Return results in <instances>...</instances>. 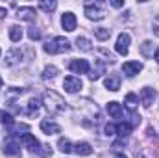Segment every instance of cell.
<instances>
[{
	"label": "cell",
	"mask_w": 159,
	"mask_h": 158,
	"mask_svg": "<svg viewBox=\"0 0 159 158\" xmlns=\"http://www.w3.org/2000/svg\"><path fill=\"white\" fill-rule=\"evenodd\" d=\"M44 104H46V108H48L50 114H61V112L67 110V102L56 91H46L44 93Z\"/></svg>",
	"instance_id": "obj_1"
},
{
	"label": "cell",
	"mask_w": 159,
	"mask_h": 158,
	"mask_svg": "<svg viewBox=\"0 0 159 158\" xmlns=\"http://www.w3.org/2000/svg\"><path fill=\"white\" fill-rule=\"evenodd\" d=\"M69 50H70V43L65 37H54V39L44 43L46 54H61V52H69Z\"/></svg>",
	"instance_id": "obj_2"
},
{
	"label": "cell",
	"mask_w": 159,
	"mask_h": 158,
	"mask_svg": "<svg viewBox=\"0 0 159 158\" xmlns=\"http://www.w3.org/2000/svg\"><path fill=\"white\" fill-rule=\"evenodd\" d=\"M85 15L91 21H102L106 17V6L102 2H91L85 6Z\"/></svg>",
	"instance_id": "obj_3"
},
{
	"label": "cell",
	"mask_w": 159,
	"mask_h": 158,
	"mask_svg": "<svg viewBox=\"0 0 159 158\" xmlns=\"http://www.w3.org/2000/svg\"><path fill=\"white\" fill-rule=\"evenodd\" d=\"M2 151H4L6 155H9V156H19V155H20V143H19L15 138H7V140L4 141Z\"/></svg>",
	"instance_id": "obj_4"
},
{
	"label": "cell",
	"mask_w": 159,
	"mask_h": 158,
	"mask_svg": "<svg viewBox=\"0 0 159 158\" xmlns=\"http://www.w3.org/2000/svg\"><path fill=\"white\" fill-rule=\"evenodd\" d=\"M69 69H70L72 73H76V75H87V73L91 71L87 60H72V62L69 63Z\"/></svg>",
	"instance_id": "obj_5"
},
{
	"label": "cell",
	"mask_w": 159,
	"mask_h": 158,
	"mask_svg": "<svg viewBox=\"0 0 159 158\" xmlns=\"http://www.w3.org/2000/svg\"><path fill=\"white\" fill-rule=\"evenodd\" d=\"M115 48H117V52H119L120 56H126V54L129 52V34L122 32L119 37H117V45H115Z\"/></svg>",
	"instance_id": "obj_6"
},
{
	"label": "cell",
	"mask_w": 159,
	"mask_h": 158,
	"mask_svg": "<svg viewBox=\"0 0 159 158\" xmlns=\"http://www.w3.org/2000/svg\"><path fill=\"white\" fill-rule=\"evenodd\" d=\"M61 26H63L65 32H74V30H76V15L70 13V11L63 13V17H61Z\"/></svg>",
	"instance_id": "obj_7"
},
{
	"label": "cell",
	"mask_w": 159,
	"mask_h": 158,
	"mask_svg": "<svg viewBox=\"0 0 159 158\" xmlns=\"http://www.w3.org/2000/svg\"><path fill=\"white\" fill-rule=\"evenodd\" d=\"M122 71H124L126 77H135L143 71V63L141 62H126L122 65Z\"/></svg>",
	"instance_id": "obj_8"
},
{
	"label": "cell",
	"mask_w": 159,
	"mask_h": 158,
	"mask_svg": "<svg viewBox=\"0 0 159 158\" xmlns=\"http://www.w3.org/2000/svg\"><path fill=\"white\" fill-rule=\"evenodd\" d=\"M154 99H156V89L152 87H143L141 89V102L144 108H150L154 104Z\"/></svg>",
	"instance_id": "obj_9"
},
{
	"label": "cell",
	"mask_w": 159,
	"mask_h": 158,
	"mask_svg": "<svg viewBox=\"0 0 159 158\" xmlns=\"http://www.w3.org/2000/svg\"><path fill=\"white\" fill-rule=\"evenodd\" d=\"M81 80L76 78V77H67V78L63 80V87H65V91H69V93H76L81 89Z\"/></svg>",
	"instance_id": "obj_10"
},
{
	"label": "cell",
	"mask_w": 159,
	"mask_h": 158,
	"mask_svg": "<svg viewBox=\"0 0 159 158\" xmlns=\"http://www.w3.org/2000/svg\"><path fill=\"white\" fill-rule=\"evenodd\" d=\"M41 130L44 134L52 136V134H59L61 132V126L56 125V123H52V121H48V119H44V121H41Z\"/></svg>",
	"instance_id": "obj_11"
},
{
	"label": "cell",
	"mask_w": 159,
	"mask_h": 158,
	"mask_svg": "<svg viewBox=\"0 0 159 158\" xmlns=\"http://www.w3.org/2000/svg\"><path fill=\"white\" fill-rule=\"evenodd\" d=\"M20 141L24 143V147L26 149H30V151H39V141L35 140V136H32V134H22L20 136Z\"/></svg>",
	"instance_id": "obj_12"
},
{
	"label": "cell",
	"mask_w": 159,
	"mask_h": 158,
	"mask_svg": "<svg viewBox=\"0 0 159 158\" xmlns=\"http://www.w3.org/2000/svg\"><path fill=\"white\" fill-rule=\"evenodd\" d=\"M20 60H22V50H20V48H11V50L6 54V63H7V65H17Z\"/></svg>",
	"instance_id": "obj_13"
},
{
	"label": "cell",
	"mask_w": 159,
	"mask_h": 158,
	"mask_svg": "<svg viewBox=\"0 0 159 158\" xmlns=\"http://www.w3.org/2000/svg\"><path fill=\"white\" fill-rule=\"evenodd\" d=\"M41 110V104L37 99H30L28 101V104H26V110H24V114L28 116V117H35L37 114H39Z\"/></svg>",
	"instance_id": "obj_14"
},
{
	"label": "cell",
	"mask_w": 159,
	"mask_h": 158,
	"mask_svg": "<svg viewBox=\"0 0 159 158\" xmlns=\"http://www.w3.org/2000/svg\"><path fill=\"white\" fill-rule=\"evenodd\" d=\"M17 17L22 19V21H35V9L34 7H19L17 11Z\"/></svg>",
	"instance_id": "obj_15"
},
{
	"label": "cell",
	"mask_w": 159,
	"mask_h": 158,
	"mask_svg": "<svg viewBox=\"0 0 159 158\" xmlns=\"http://www.w3.org/2000/svg\"><path fill=\"white\" fill-rule=\"evenodd\" d=\"M72 151H74L78 156H89V155L93 153V147H91L89 143L81 141V143H76V145H72Z\"/></svg>",
	"instance_id": "obj_16"
},
{
	"label": "cell",
	"mask_w": 159,
	"mask_h": 158,
	"mask_svg": "<svg viewBox=\"0 0 159 158\" xmlns=\"http://www.w3.org/2000/svg\"><path fill=\"white\" fill-rule=\"evenodd\" d=\"M104 84H106V87L109 89V91H119L120 87V78L117 75H109L107 78L104 80Z\"/></svg>",
	"instance_id": "obj_17"
},
{
	"label": "cell",
	"mask_w": 159,
	"mask_h": 158,
	"mask_svg": "<svg viewBox=\"0 0 159 158\" xmlns=\"http://www.w3.org/2000/svg\"><path fill=\"white\" fill-rule=\"evenodd\" d=\"M107 114L111 116V117H115V119H119V117H122V106H120L119 102H109L107 104Z\"/></svg>",
	"instance_id": "obj_18"
},
{
	"label": "cell",
	"mask_w": 159,
	"mask_h": 158,
	"mask_svg": "<svg viewBox=\"0 0 159 158\" xmlns=\"http://www.w3.org/2000/svg\"><path fill=\"white\" fill-rule=\"evenodd\" d=\"M124 104H126V108H128L129 112H135V108H137V104H139V99H137V95H135V93H128V95H126V101H124Z\"/></svg>",
	"instance_id": "obj_19"
},
{
	"label": "cell",
	"mask_w": 159,
	"mask_h": 158,
	"mask_svg": "<svg viewBox=\"0 0 159 158\" xmlns=\"http://www.w3.org/2000/svg\"><path fill=\"white\" fill-rule=\"evenodd\" d=\"M141 54L146 56V58L154 56V43H152V41H144V43L141 45Z\"/></svg>",
	"instance_id": "obj_20"
},
{
	"label": "cell",
	"mask_w": 159,
	"mask_h": 158,
	"mask_svg": "<svg viewBox=\"0 0 159 158\" xmlns=\"http://www.w3.org/2000/svg\"><path fill=\"white\" fill-rule=\"evenodd\" d=\"M57 147H59V151H61V153H65V155H69V153L72 151V143H70L67 138H59Z\"/></svg>",
	"instance_id": "obj_21"
},
{
	"label": "cell",
	"mask_w": 159,
	"mask_h": 158,
	"mask_svg": "<svg viewBox=\"0 0 159 158\" xmlns=\"http://www.w3.org/2000/svg\"><path fill=\"white\" fill-rule=\"evenodd\" d=\"M9 39L15 41V43L22 39V28L20 26H11L9 28Z\"/></svg>",
	"instance_id": "obj_22"
},
{
	"label": "cell",
	"mask_w": 159,
	"mask_h": 158,
	"mask_svg": "<svg viewBox=\"0 0 159 158\" xmlns=\"http://www.w3.org/2000/svg\"><path fill=\"white\" fill-rule=\"evenodd\" d=\"M0 123H2V125H6L7 128H9V126H13V117H11V114H7L6 110H0Z\"/></svg>",
	"instance_id": "obj_23"
},
{
	"label": "cell",
	"mask_w": 159,
	"mask_h": 158,
	"mask_svg": "<svg viewBox=\"0 0 159 158\" xmlns=\"http://www.w3.org/2000/svg\"><path fill=\"white\" fill-rule=\"evenodd\" d=\"M76 47H78L80 50H85V52L93 48V47H91V41L87 39V37H78V39H76Z\"/></svg>",
	"instance_id": "obj_24"
},
{
	"label": "cell",
	"mask_w": 159,
	"mask_h": 158,
	"mask_svg": "<svg viewBox=\"0 0 159 158\" xmlns=\"http://www.w3.org/2000/svg\"><path fill=\"white\" fill-rule=\"evenodd\" d=\"M94 36H96L98 39L104 41L111 36V30H107V28H94Z\"/></svg>",
	"instance_id": "obj_25"
},
{
	"label": "cell",
	"mask_w": 159,
	"mask_h": 158,
	"mask_svg": "<svg viewBox=\"0 0 159 158\" xmlns=\"http://www.w3.org/2000/svg\"><path fill=\"white\" fill-rule=\"evenodd\" d=\"M56 75H57V69L54 65H46L44 71H43V78H54Z\"/></svg>",
	"instance_id": "obj_26"
},
{
	"label": "cell",
	"mask_w": 159,
	"mask_h": 158,
	"mask_svg": "<svg viewBox=\"0 0 159 158\" xmlns=\"http://www.w3.org/2000/svg\"><path fill=\"white\" fill-rule=\"evenodd\" d=\"M39 7L43 9V11L50 13V11H54V9L57 7V4H56V2H39Z\"/></svg>",
	"instance_id": "obj_27"
},
{
	"label": "cell",
	"mask_w": 159,
	"mask_h": 158,
	"mask_svg": "<svg viewBox=\"0 0 159 158\" xmlns=\"http://www.w3.org/2000/svg\"><path fill=\"white\" fill-rule=\"evenodd\" d=\"M106 134H107V136H115V134H117V125H111V123L106 125Z\"/></svg>",
	"instance_id": "obj_28"
},
{
	"label": "cell",
	"mask_w": 159,
	"mask_h": 158,
	"mask_svg": "<svg viewBox=\"0 0 159 158\" xmlns=\"http://www.w3.org/2000/svg\"><path fill=\"white\" fill-rule=\"evenodd\" d=\"M28 36H30V39H32V41H35V39H41V32L37 30V28H32Z\"/></svg>",
	"instance_id": "obj_29"
},
{
	"label": "cell",
	"mask_w": 159,
	"mask_h": 158,
	"mask_svg": "<svg viewBox=\"0 0 159 158\" xmlns=\"http://www.w3.org/2000/svg\"><path fill=\"white\" fill-rule=\"evenodd\" d=\"M152 28H154V34L159 37V15L154 19V24H152Z\"/></svg>",
	"instance_id": "obj_30"
},
{
	"label": "cell",
	"mask_w": 159,
	"mask_h": 158,
	"mask_svg": "<svg viewBox=\"0 0 159 158\" xmlns=\"http://www.w3.org/2000/svg\"><path fill=\"white\" fill-rule=\"evenodd\" d=\"M109 4H111L113 7H122V6H124V2H120V0H111Z\"/></svg>",
	"instance_id": "obj_31"
},
{
	"label": "cell",
	"mask_w": 159,
	"mask_h": 158,
	"mask_svg": "<svg viewBox=\"0 0 159 158\" xmlns=\"http://www.w3.org/2000/svg\"><path fill=\"white\" fill-rule=\"evenodd\" d=\"M6 15H7V11H6V7H0V21H2V19H4Z\"/></svg>",
	"instance_id": "obj_32"
},
{
	"label": "cell",
	"mask_w": 159,
	"mask_h": 158,
	"mask_svg": "<svg viewBox=\"0 0 159 158\" xmlns=\"http://www.w3.org/2000/svg\"><path fill=\"white\" fill-rule=\"evenodd\" d=\"M156 62H157V63H159V48H157V50H156Z\"/></svg>",
	"instance_id": "obj_33"
},
{
	"label": "cell",
	"mask_w": 159,
	"mask_h": 158,
	"mask_svg": "<svg viewBox=\"0 0 159 158\" xmlns=\"http://www.w3.org/2000/svg\"><path fill=\"white\" fill-rule=\"evenodd\" d=\"M135 158H144V155H143V153H137V155H135Z\"/></svg>",
	"instance_id": "obj_34"
},
{
	"label": "cell",
	"mask_w": 159,
	"mask_h": 158,
	"mask_svg": "<svg viewBox=\"0 0 159 158\" xmlns=\"http://www.w3.org/2000/svg\"><path fill=\"white\" fill-rule=\"evenodd\" d=\"M115 158H126V155H122V153H120V155H117Z\"/></svg>",
	"instance_id": "obj_35"
},
{
	"label": "cell",
	"mask_w": 159,
	"mask_h": 158,
	"mask_svg": "<svg viewBox=\"0 0 159 158\" xmlns=\"http://www.w3.org/2000/svg\"><path fill=\"white\" fill-rule=\"evenodd\" d=\"M0 87H2V78H0Z\"/></svg>",
	"instance_id": "obj_36"
}]
</instances>
